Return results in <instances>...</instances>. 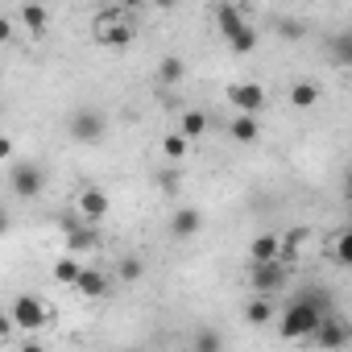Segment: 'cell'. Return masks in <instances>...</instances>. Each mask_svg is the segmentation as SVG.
Listing matches in <instances>:
<instances>
[{
	"label": "cell",
	"instance_id": "ffe728a7",
	"mask_svg": "<svg viewBox=\"0 0 352 352\" xmlns=\"http://www.w3.org/2000/svg\"><path fill=\"white\" fill-rule=\"evenodd\" d=\"M153 183H157V191L162 195H179V187H183V174H179V166H162L157 174H153Z\"/></svg>",
	"mask_w": 352,
	"mask_h": 352
},
{
	"label": "cell",
	"instance_id": "f1b7e54d",
	"mask_svg": "<svg viewBox=\"0 0 352 352\" xmlns=\"http://www.w3.org/2000/svg\"><path fill=\"white\" fill-rule=\"evenodd\" d=\"M13 34H17V25H13L9 17H0V46H9V42H13Z\"/></svg>",
	"mask_w": 352,
	"mask_h": 352
},
{
	"label": "cell",
	"instance_id": "7a4b0ae2",
	"mask_svg": "<svg viewBox=\"0 0 352 352\" xmlns=\"http://www.w3.org/2000/svg\"><path fill=\"white\" fill-rule=\"evenodd\" d=\"M91 38H96L100 46H129V42H133V25L120 17V9H104V13H96V21H91Z\"/></svg>",
	"mask_w": 352,
	"mask_h": 352
},
{
	"label": "cell",
	"instance_id": "277c9868",
	"mask_svg": "<svg viewBox=\"0 0 352 352\" xmlns=\"http://www.w3.org/2000/svg\"><path fill=\"white\" fill-rule=\"evenodd\" d=\"M286 274H290V265H282V261L253 265V270H249V286H253L257 298H270V294H278V290L286 286Z\"/></svg>",
	"mask_w": 352,
	"mask_h": 352
},
{
	"label": "cell",
	"instance_id": "d6a6232c",
	"mask_svg": "<svg viewBox=\"0 0 352 352\" xmlns=\"http://www.w3.org/2000/svg\"><path fill=\"white\" fill-rule=\"evenodd\" d=\"M9 232V216H5V208H0V236Z\"/></svg>",
	"mask_w": 352,
	"mask_h": 352
},
{
	"label": "cell",
	"instance_id": "9a60e30c",
	"mask_svg": "<svg viewBox=\"0 0 352 352\" xmlns=\"http://www.w3.org/2000/svg\"><path fill=\"white\" fill-rule=\"evenodd\" d=\"M183 79H187V63H183L179 54H166V58L157 63V83L174 87V83H183Z\"/></svg>",
	"mask_w": 352,
	"mask_h": 352
},
{
	"label": "cell",
	"instance_id": "cb8c5ba5",
	"mask_svg": "<svg viewBox=\"0 0 352 352\" xmlns=\"http://www.w3.org/2000/svg\"><path fill=\"white\" fill-rule=\"evenodd\" d=\"M245 319H249L253 327L270 323V319H274V302H270V298H249V302H245Z\"/></svg>",
	"mask_w": 352,
	"mask_h": 352
},
{
	"label": "cell",
	"instance_id": "ba28073f",
	"mask_svg": "<svg viewBox=\"0 0 352 352\" xmlns=\"http://www.w3.org/2000/svg\"><path fill=\"white\" fill-rule=\"evenodd\" d=\"M228 104L236 108V116H257L265 108V87L261 83H232L228 87Z\"/></svg>",
	"mask_w": 352,
	"mask_h": 352
},
{
	"label": "cell",
	"instance_id": "d6986e66",
	"mask_svg": "<svg viewBox=\"0 0 352 352\" xmlns=\"http://www.w3.org/2000/svg\"><path fill=\"white\" fill-rule=\"evenodd\" d=\"M191 352H224V336L216 327H199L191 336Z\"/></svg>",
	"mask_w": 352,
	"mask_h": 352
},
{
	"label": "cell",
	"instance_id": "5bb4252c",
	"mask_svg": "<svg viewBox=\"0 0 352 352\" xmlns=\"http://www.w3.org/2000/svg\"><path fill=\"white\" fill-rule=\"evenodd\" d=\"M67 245H71V257L91 253V249L100 245V232H96L91 224H79V228H71V232H67Z\"/></svg>",
	"mask_w": 352,
	"mask_h": 352
},
{
	"label": "cell",
	"instance_id": "ac0fdd59",
	"mask_svg": "<svg viewBox=\"0 0 352 352\" xmlns=\"http://www.w3.org/2000/svg\"><path fill=\"white\" fill-rule=\"evenodd\" d=\"M179 133H183L187 141L204 137V133H208V112H199V108H187V112H183V124H179Z\"/></svg>",
	"mask_w": 352,
	"mask_h": 352
},
{
	"label": "cell",
	"instance_id": "603a6c76",
	"mask_svg": "<svg viewBox=\"0 0 352 352\" xmlns=\"http://www.w3.org/2000/svg\"><path fill=\"white\" fill-rule=\"evenodd\" d=\"M79 270H83V261L67 253V257H58V261H54V282H63V286H75Z\"/></svg>",
	"mask_w": 352,
	"mask_h": 352
},
{
	"label": "cell",
	"instance_id": "83f0119b",
	"mask_svg": "<svg viewBox=\"0 0 352 352\" xmlns=\"http://www.w3.org/2000/svg\"><path fill=\"white\" fill-rule=\"evenodd\" d=\"M336 58L340 63H352V34H340L336 38Z\"/></svg>",
	"mask_w": 352,
	"mask_h": 352
},
{
	"label": "cell",
	"instance_id": "f546056e",
	"mask_svg": "<svg viewBox=\"0 0 352 352\" xmlns=\"http://www.w3.org/2000/svg\"><path fill=\"white\" fill-rule=\"evenodd\" d=\"M13 336V319H9V311L0 307V340H9Z\"/></svg>",
	"mask_w": 352,
	"mask_h": 352
},
{
	"label": "cell",
	"instance_id": "8992f818",
	"mask_svg": "<svg viewBox=\"0 0 352 352\" xmlns=\"http://www.w3.org/2000/svg\"><path fill=\"white\" fill-rule=\"evenodd\" d=\"M9 183H13V195H21V199H38L42 187H46V174H42V166H34V162H17L13 174H9Z\"/></svg>",
	"mask_w": 352,
	"mask_h": 352
},
{
	"label": "cell",
	"instance_id": "1f68e13d",
	"mask_svg": "<svg viewBox=\"0 0 352 352\" xmlns=\"http://www.w3.org/2000/svg\"><path fill=\"white\" fill-rule=\"evenodd\" d=\"M17 352H46V348H42V344H38V340H25V344H21V348H17Z\"/></svg>",
	"mask_w": 352,
	"mask_h": 352
},
{
	"label": "cell",
	"instance_id": "30bf717a",
	"mask_svg": "<svg viewBox=\"0 0 352 352\" xmlns=\"http://www.w3.org/2000/svg\"><path fill=\"white\" fill-rule=\"evenodd\" d=\"M79 212H83V220H87V224H100V220L108 216V195H104L100 187L79 191Z\"/></svg>",
	"mask_w": 352,
	"mask_h": 352
},
{
	"label": "cell",
	"instance_id": "484cf974",
	"mask_svg": "<svg viewBox=\"0 0 352 352\" xmlns=\"http://www.w3.org/2000/svg\"><path fill=\"white\" fill-rule=\"evenodd\" d=\"M331 257H336V265H352V232H348V228H340V232H336Z\"/></svg>",
	"mask_w": 352,
	"mask_h": 352
},
{
	"label": "cell",
	"instance_id": "4316f807",
	"mask_svg": "<svg viewBox=\"0 0 352 352\" xmlns=\"http://www.w3.org/2000/svg\"><path fill=\"white\" fill-rule=\"evenodd\" d=\"M141 274H145V261L141 257H124L120 261V282H141Z\"/></svg>",
	"mask_w": 352,
	"mask_h": 352
},
{
	"label": "cell",
	"instance_id": "9c48e42d",
	"mask_svg": "<svg viewBox=\"0 0 352 352\" xmlns=\"http://www.w3.org/2000/svg\"><path fill=\"white\" fill-rule=\"evenodd\" d=\"M199 228H204V216H199V208H179V212L170 216V236H174V241H191Z\"/></svg>",
	"mask_w": 352,
	"mask_h": 352
},
{
	"label": "cell",
	"instance_id": "2e32d148",
	"mask_svg": "<svg viewBox=\"0 0 352 352\" xmlns=\"http://www.w3.org/2000/svg\"><path fill=\"white\" fill-rule=\"evenodd\" d=\"M228 137H232L236 145H253V141L261 137V124H257V116H236V120L228 124Z\"/></svg>",
	"mask_w": 352,
	"mask_h": 352
},
{
	"label": "cell",
	"instance_id": "44dd1931",
	"mask_svg": "<svg viewBox=\"0 0 352 352\" xmlns=\"http://www.w3.org/2000/svg\"><path fill=\"white\" fill-rule=\"evenodd\" d=\"M187 145H191V141H187L183 133H166V137H162V157H166L170 166L183 162V157H187Z\"/></svg>",
	"mask_w": 352,
	"mask_h": 352
},
{
	"label": "cell",
	"instance_id": "7402d4cb",
	"mask_svg": "<svg viewBox=\"0 0 352 352\" xmlns=\"http://www.w3.org/2000/svg\"><path fill=\"white\" fill-rule=\"evenodd\" d=\"M21 25H25L30 34H46V25H50V13H46L42 5H21Z\"/></svg>",
	"mask_w": 352,
	"mask_h": 352
},
{
	"label": "cell",
	"instance_id": "4dcf8cb0",
	"mask_svg": "<svg viewBox=\"0 0 352 352\" xmlns=\"http://www.w3.org/2000/svg\"><path fill=\"white\" fill-rule=\"evenodd\" d=\"M0 162H13V141L0 133Z\"/></svg>",
	"mask_w": 352,
	"mask_h": 352
},
{
	"label": "cell",
	"instance_id": "d4e9b609",
	"mask_svg": "<svg viewBox=\"0 0 352 352\" xmlns=\"http://www.w3.org/2000/svg\"><path fill=\"white\" fill-rule=\"evenodd\" d=\"M228 50H232L236 58H245V54H253V50H257V30L249 25V30H241L236 38H228Z\"/></svg>",
	"mask_w": 352,
	"mask_h": 352
},
{
	"label": "cell",
	"instance_id": "6da1fadb",
	"mask_svg": "<svg viewBox=\"0 0 352 352\" xmlns=\"http://www.w3.org/2000/svg\"><path fill=\"white\" fill-rule=\"evenodd\" d=\"M327 315V294L323 290H302L278 319L282 340H311V331L319 327V319Z\"/></svg>",
	"mask_w": 352,
	"mask_h": 352
},
{
	"label": "cell",
	"instance_id": "e0dca14e",
	"mask_svg": "<svg viewBox=\"0 0 352 352\" xmlns=\"http://www.w3.org/2000/svg\"><path fill=\"white\" fill-rule=\"evenodd\" d=\"M294 108H315L319 104V83H311V79H298L294 87H290V96H286Z\"/></svg>",
	"mask_w": 352,
	"mask_h": 352
},
{
	"label": "cell",
	"instance_id": "3957f363",
	"mask_svg": "<svg viewBox=\"0 0 352 352\" xmlns=\"http://www.w3.org/2000/svg\"><path fill=\"white\" fill-rule=\"evenodd\" d=\"M9 319H13V331H17V327H21V331H38V327H46V323L54 319V311H46L38 294H17L13 307H9Z\"/></svg>",
	"mask_w": 352,
	"mask_h": 352
},
{
	"label": "cell",
	"instance_id": "7c38bea8",
	"mask_svg": "<svg viewBox=\"0 0 352 352\" xmlns=\"http://www.w3.org/2000/svg\"><path fill=\"white\" fill-rule=\"evenodd\" d=\"M216 25H220V34H224V42H228V38H236L241 30H249V21H245V13H241L236 5H220V9H216Z\"/></svg>",
	"mask_w": 352,
	"mask_h": 352
},
{
	"label": "cell",
	"instance_id": "5b68a950",
	"mask_svg": "<svg viewBox=\"0 0 352 352\" xmlns=\"http://www.w3.org/2000/svg\"><path fill=\"white\" fill-rule=\"evenodd\" d=\"M67 133L75 137V141H100L104 133H108V124H104V116L96 112V108H75L71 112V120H67Z\"/></svg>",
	"mask_w": 352,
	"mask_h": 352
},
{
	"label": "cell",
	"instance_id": "8fae6325",
	"mask_svg": "<svg viewBox=\"0 0 352 352\" xmlns=\"http://www.w3.org/2000/svg\"><path fill=\"white\" fill-rule=\"evenodd\" d=\"M75 290H79L83 298H104V290H108V278H104L96 265H83V270H79V278H75Z\"/></svg>",
	"mask_w": 352,
	"mask_h": 352
},
{
	"label": "cell",
	"instance_id": "52a82bcc",
	"mask_svg": "<svg viewBox=\"0 0 352 352\" xmlns=\"http://www.w3.org/2000/svg\"><path fill=\"white\" fill-rule=\"evenodd\" d=\"M311 340H315L323 352H340V348H348L352 331H348V323H344V319H336V315H323V319H319V327L311 331Z\"/></svg>",
	"mask_w": 352,
	"mask_h": 352
},
{
	"label": "cell",
	"instance_id": "4fadbf2b",
	"mask_svg": "<svg viewBox=\"0 0 352 352\" xmlns=\"http://www.w3.org/2000/svg\"><path fill=\"white\" fill-rule=\"evenodd\" d=\"M278 241H282V236H274V232H261V236H253V245H249V257H253V265H270V261H278Z\"/></svg>",
	"mask_w": 352,
	"mask_h": 352
}]
</instances>
